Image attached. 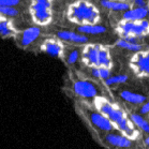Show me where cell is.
<instances>
[{
	"instance_id": "1",
	"label": "cell",
	"mask_w": 149,
	"mask_h": 149,
	"mask_svg": "<svg viewBox=\"0 0 149 149\" xmlns=\"http://www.w3.org/2000/svg\"><path fill=\"white\" fill-rule=\"evenodd\" d=\"M91 105L109 119L118 132L123 134L125 137L133 142L142 139V132L132 122L130 115L116 102L107 98H95L92 100Z\"/></svg>"
},
{
	"instance_id": "2",
	"label": "cell",
	"mask_w": 149,
	"mask_h": 149,
	"mask_svg": "<svg viewBox=\"0 0 149 149\" xmlns=\"http://www.w3.org/2000/svg\"><path fill=\"white\" fill-rule=\"evenodd\" d=\"M65 16L70 23L77 25V27L98 25L101 22V12L99 8L87 0H78L69 4Z\"/></svg>"
},
{
	"instance_id": "3",
	"label": "cell",
	"mask_w": 149,
	"mask_h": 149,
	"mask_svg": "<svg viewBox=\"0 0 149 149\" xmlns=\"http://www.w3.org/2000/svg\"><path fill=\"white\" fill-rule=\"evenodd\" d=\"M81 60L89 69L112 70L113 59L107 46L102 44H87L81 48Z\"/></svg>"
},
{
	"instance_id": "4",
	"label": "cell",
	"mask_w": 149,
	"mask_h": 149,
	"mask_svg": "<svg viewBox=\"0 0 149 149\" xmlns=\"http://www.w3.org/2000/svg\"><path fill=\"white\" fill-rule=\"evenodd\" d=\"M76 111L79 115L84 118L89 127H91L92 132L101 133H111L118 132L115 125L109 121V119L104 117L98 109H95L91 104L87 102H76Z\"/></svg>"
},
{
	"instance_id": "5",
	"label": "cell",
	"mask_w": 149,
	"mask_h": 149,
	"mask_svg": "<svg viewBox=\"0 0 149 149\" xmlns=\"http://www.w3.org/2000/svg\"><path fill=\"white\" fill-rule=\"evenodd\" d=\"M72 91L83 100H93L95 98H107L113 100L112 97L106 93V89L95 81L90 78L79 77L71 75Z\"/></svg>"
},
{
	"instance_id": "6",
	"label": "cell",
	"mask_w": 149,
	"mask_h": 149,
	"mask_svg": "<svg viewBox=\"0 0 149 149\" xmlns=\"http://www.w3.org/2000/svg\"><path fill=\"white\" fill-rule=\"evenodd\" d=\"M31 20L37 27H44L53 20V2L49 0H33L29 4Z\"/></svg>"
},
{
	"instance_id": "7",
	"label": "cell",
	"mask_w": 149,
	"mask_h": 149,
	"mask_svg": "<svg viewBox=\"0 0 149 149\" xmlns=\"http://www.w3.org/2000/svg\"><path fill=\"white\" fill-rule=\"evenodd\" d=\"M116 32L120 39H139L149 36V19L139 22L120 20L116 25Z\"/></svg>"
},
{
	"instance_id": "8",
	"label": "cell",
	"mask_w": 149,
	"mask_h": 149,
	"mask_svg": "<svg viewBox=\"0 0 149 149\" xmlns=\"http://www.w3.org/2000/svg\"><path fill=\"white\" fill-rule=\"evenodd\" d=\"M93 135L98 139L100 144L109 149H125L132 148L134 146V142L125 137L120 132H111V133H101L92 132Z\"/></svg>"
},
{
	"instance_id": "9",
	"label": "cell",
	"mask_w": 149,
	"mask_h": 149,
	"mask_svg": "<svg viewBox=\"0 0 149 149\" xmlns=\"http://www.w3.org/2000/svg\"><path fill=\"white\" fill-rule=\"evenodd\" d=\"M130 69L139 77H149V49L139 51L131 56Z\"/></svg>"
},
{
	"instance_id": "10",
	"label": "cell",
	"mask_w": 149,
	"mask_h": 149,
	"mask_svg": "<svg viewBox=\"0 0 149 149\" xmlns=\"http://www.w3.org/2000/svg\"><path fill=\"white\" fill-rule=\"evenodd\" d=\"M65 47V45L63 44V42L59 40L57 37L45 38L40 44L41 52H43L47 55H51V56H54V57L61 58V59L63 57Z\"/></svg>"
},
{
	"instance_id": "11",
	"label": "cell",
	"mask_w": 149,
	"mask_h": 149,
	"mask_svg": "<svg viewBox=\"0 0 149 149\" xmlns=\"http://www.w3.org/2000/svg\"><path fill=\"white\" fill-rule=\"evenodd\" d=\"M41 36V29L40 27L33 26V27H28L25 30H19L15 37V41L18 47L26 48L30 46L33 42L38 40V38Z\"/></svg>"
},
{
	"instance_id": "12",
	"label": "cell",
	"mask_w": 149,
	"mask_h": 149,
	"mask_svg": "<svg viewBox=\"0 0 149 149\" xmlns=\"http://www.w3.org/2000/svg\"><path fill=\"white\" fill-rule=\"evenodd\" d=\"M56 37L61 40L62 42H68L72 44H85L87 45L89 41V38L87 36L81 34L75 31H69V30H60L56 33Z\"/></svg>"
},
{
	"instance_id": "13",
	"label": "cell",
	"mask_w": 149,
	"mask_h": 149,
	"mask_svg": "<svg viewBox=\"0 0 149 149\" xmlns=\"http://www.w3.org/2000/svg\"><path fill=\"white\" fill-rule=\"evenodd\" d=\"M18 32H19V30L16 29L12 19H10L9 17H4L0 15V36L1 37L4 39H10V38L15 39Z\"/></svg>"
},
{
	"instance_id": "14",
	"label": "cell",
	"mask_w": 149,
	"mask_h": 149,
	"mask_svg": "<svg viewBox=\"0 0 149 149\" xmlns=\"http://www.w3.org/2000/svg\"><path fill=\"white\" fill-rule=\"evenodd\" d=\"M102 7L114 12H127L133 7L132 1H121V0H102L100 1Z\"/></svg>"
},
{
	"instance_id": "15",
	"label": "cell",
	"mask_w": 149,
	"mask_h": 149,
	"mask_svg": "<svg viewBox=\"0 0 149 149\" xmlns=\"http://www.w3.org/2000/svg\"><path fill=\"white\" fill-rule=\"evenodd\" d=\"M148 17V8H135L132 7L130 10L122 14V20L127 22H139L147 19Z\"/></svg>"
},
{
	"instance_id": "16",
	"label": "cell",
	"mask_w": 149,
	"mask_h": 149,
	"mask_svg": "<svg viewBox=\"0 0 149 149\" xmlns=\"http://www.w3.org/2000/svg\"><path fill=\"white\" fill-rule=\"evenodd\" d=\"M81 48L78 46H65L62 59L68 65H73L78 61L81 55Z\"/></svg>"
},
{
	"instance_id": "17",
	"label": "cell",
	"mask_w": 149,
	"mask_h": 149,
	"mask_svg": "<svg viewBox=\"0 0 149 149\" xmlns=\"http://www.w3.org/2000/svg\"><path fill=\"white\" fill-rule=\"evenodd\" d=\"M119 95L123 101L133 105H143L147 100V98L144 95L130 91V90H121L119 92Z\"/></svg>"
},
{
	"instance_id": "18",
	"label": "cell",
	"mask_w": 149,
	"mask_h": 149,
	"mask_svg": "<svg viewBox=\"0 0 149 149\" xmlns=\"http://www.w3.org/2000/svg\"><path fill=\"white\" fill-rule=\"evenodd\" d=\"M115 46L122 49L134 52V53L142 51L143 48V45L139 44L137 39H119L115 42Z\"/></svg>"
},
{
	"instance_id": "19",
	"label": "cell",
	"mask_w": 149,
	"mask_h": 149,
	"mask_svg": "<svg viewBox=\"0 0 149 149\" xmlns=\"http://www.w3.org/2000/svg\"><path fill=\"white\" fill-rule=\"evenodd\" d=\"M106 27L101 24L98 25H90V26H79L76 28V31L78 33L87 36V34H91V36H95V34H102L106 32Z\"/></svg>"
},
{
	"instance_id": "20",
	"label": "cell",
	"mask_w": 149,
	"mask_h": 149,
	"mask_svg": "<svg viewBox=\"0 0 149 149\" xmlns=\"http://www.w3.org/2000/svg\"><path fill=\"white\" fill-rule=\"evenodd\" d=\"M130 118L132 122L135 125V127L141 131L146 134H149V121H147L142 115L139 114H129Z\"/></svg>"
},
{
	"instance_id": "21",
	"label": "cell",
	"mask_w": 149,
	"mask_h": 149,
	"mask_svg": "<svg viewBox=\"0 0 149 149\" xmlns=\"http://www.w3.org/2000/svg\"><path fill=\"white\" fill-rule=\"evenodd\" d=\"M128 75L127 74H117V75H112L109 78H107L106 81H104V85L106 87H112V86H116V85L122 84L128 81Z\"/></svg>"
},
{
	"instance_id": "22",
	"label": "cell",
	"mask_w": 149,
	"mask_h": 149,
	"mask_svg": "<svg viewBox=\"0 0 149 149\" xmlns=\"http://www.w3.org/2000/svg\"><path fill=\"white\" fill-rule=\"evenodd\" d=\"M90 73L93 77L98 78L100 81H106L107 78H109L112 76V72L111 70L107 69H90Z\"/></svg>"
},
{
	"instance_id": "23",
	"label": "cell",
	"mask_w": 149,
	"mask_h": 149,
	"mask_svg": "<svg viewBox=\"0 0 149 149\" xmlns=\"http://www.w3.org/2000/svg\"><path fill=\"white\" fill-rule=\"evenodd\" d=\"M18 10L16 8H10V7H2L0 6V15L4 17H16L18 15Z\"/></svg>"
},
{
	"instance_id": "24",
	"label": "cell",
	"mask_w": 149,
	"mask_h": 149,
	"mask_svg": "<svg viewBox=\"0 0 149 149\" xmlns=\"http://www.w3.org/2000/svg\"><path fill=\"white\" fill-rule=\"evenodd\" d=\"M19 3H20L19 0H0V6H2V7L15 8Z\"/></svg>"
},
{
	"instance_id": "25",
	"label": "cell",
	"mask_w": 149,
	"mask_h": 149,
	"mask_svg": "<svg viewBox=\"0 0 149 149\" xmlns=\"http://www.w3.org/2000/svg\"><path fill=\"white\" fill-rule=\"evenodd\" d=\"M139 112L142 115H149V101H146L144 104L141 106Z\"/></svg>"
},
{
	"instance_id": "26",
	"label": "cell",
	"mask_w": 149,
	"mask_h": 149,
	"mask_svg": "<svg viewBox=\"0 0 149 149\" xmlns=\"http://www.w3.org/2000/svg\"><path fill=\"white\" fill-rule=\"evenodd\" d=\"M147 3H148V1H144V0H135V1H132L133 7L135 8H146L147 7Z\"/></svg>"
},
{
	"instance_id": "27",
	"label": "cell",
	"mask_w": 149,
	"mask_h": 149,
	"mask_svg": "<svg viewBox=\"0 0 149 149\" xmlns=\"http://www.w3.org/2000/svg\"><path fill=\"white\" fill-rule=\"evenodd\" d=\"M144 145H146L147 147H149V135L147 136V137H145V139H144Z\"/></svg>"
},
{
	"instance_id": "28",
	"label": "cell",
	"mask_w": 149,
	"mask_h": 149,
	"mask_svg": "<svg viewBox=\"0 0 149 149\" xmlns=\"http://www.w3.org/2000/svg\"><path fill=\"white\" fill-rule=\"evenodd\" d=\"M147 8L149 9V1H148V3H147Z\"/></svg>"
},
{
	"instance_id": "29",
	"label": "cell",
	"mask_w": 149,
	"mask_h": 149,
	"mask_svg": "<svg viewBox=\"0 0 149 149\" xmlns=\"http://www.w3.org/2000/svg\"><path fill=\"white\" fill-rule=\"evenodd\" d=\"M125 149H133V148H125Z\"/></svg>"
}]
</instances>
